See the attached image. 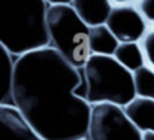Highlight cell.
I'll return each instance as SVG.
<instances>
[{"label": "cell", "mask_w": 154, "mask_h": 140, "mask_svg": "<svg viewBox=\"0 0 154 140\" xmlns=\"http://www.w3.org/2000/svg\"><path fill=\"white\" fill-rule=\"evenodd\" d=\"M82 70L55 49L44 48L17 60L12 106L44 140L87 139L91 104L78 97Z\"/></svg>", "instance_id": "cell-1"}, {"label": "cell", "mask_w": 154, "mask_h": 140, "mask_svg": "<svg viewBox=\"0 0 154 140\" xmlns=\"http://www.w3.org/2000/svg\"><path fill=\"white\" fill-rule=\"evenodd\" d=\"M48 1H0V45L14 58L50 46L47 30Z\"/></svg>", "instance_id": "cell-2"}, {"label": "cell", "mask_w": 154, "mask_h": 140, "mask_svg": "<svg viewBox=\"0 0 154 140\" xmlns=\"http://www.w3.org/2000/svg\"><path fill=\"white\" fill-rule=\"evenodd\" d=\"M87 85V101L126 107L136 98L133 73L124 69L114 57L91 55L82 69Z\"/></svg>", "instance_id": "cell-3"}, {"label": "cell", "mask_w": 154, "mask_h": 140, "mask_svg": "<svg viewBox=\"0 0 154 140\" xmlns=\"http://www.w3.org/2000/svg\"><path fill=\"white\" fill-rule=\"evenodd\" d=\"M47 30L50 48L55 49L69 64L82 70L91 57L90 27L75 12L70 3H48Z\"/></svg>", "instance_id": "cell-4"}, {"label": "cell", "mask_w": 154, "mask_h": 140, "mask_svg": "<svg viewBox=\"0 0 154 140\" xmlns=\"http://www.w3.org/2000/svg\"><path fill=\"white\" fill-rule=\"evenodd\" d=\"M142 136L127 118L124 107L114 104L91 106L87 140H142Z\"/></svg>", "instance_id": "cell-5"}, {"label": "cell", "mask_w": 154, "mask_h": 140, "mask_svg": "<svg viewBox=\"0 0 154 140\" xmlns=\"http://www.w3.org/2000/svg\"><path fill=\"white\" fill-rule=\"evenodd\" d=\"M112 10L106 27L120 43H139L148 24L136 7V1H111Z\"/></svg>", "instance_id": "cell-6"}, {"label": "cell", "mask_w": 154, "mask_h": 140, "mask_svg": "<svg viewBox=\"0 0 154 140\" xmlns=\"http://www.w3.org/2000/svg\"><path fill=\"white\" fill-rule=\"evenodd\" d=\"M0 140H44L12 104L0 106Z\"/></svg>", "instance_id": "cell-7"}, {"label": "cell", "mask_w": 154, "mask_h": 140, "mask_svg": "<svg viewBox=\"0 0 154 140\" xmlns=\"http://www.w3.org/2000/svg\"><path fill=\"white\" fill-rule=\"evenodd\" d=\"M72 6L82 22L90 28L106 25L112 10L111 1L108 0H75Z\"/></svg>", "instance_id": "cell-8"}, {"label": "cell", "mask_w": 154, "mask_h": 140, "mask_svg": "<svg viewBox=\"0 0 154 140\" xmlns=\"http://www.w3.org/2000/svg\"><path fill=\"white\" fill-rule=\"evenodd\" d=\"M124 112L142 134L154 133V100L136 97L124 107Z\"/></svg>", "instance_id": "cell-9"}, {"label": "cell", "mask_w": 154, "mask_h": 140, "mask_svg": "<svg viewBox=\"0 0 154 140\" xmlns=\"http://www.w3.org/2000/svg\"><path fill=\"white\" fill-rule=\"evenodd\" d=\"M120 42L106 25L90 28V52L91 55L114 57Z\"/></svg>", "instance_id": "cell-10"}, {"label": "cell", "mask_w": 154, "mask_h": 140, "mask_svg": "<svg viewBox=\"0 0 154 140\" xmlns=\"http://www.w3.org/2000/svg\"><path fill=\"white\" fill-rule=\"evenodd\" d=\"M17 58H14L5 48L0 45V106L12 101V84Z\"/></svg>", "instance_id": "cell-11"}, {"label": "cell", "mask_w": 154, "mask_h": 140, "mask_svg": "<svg viewBox=\"0 0 154 140\" xmlns=\"http://www.w3.org/2000/svg\"><path fill=\"white\" fill-rule=\"evenodd\" d=\"M114 58L130 73H135L145 66V57L139 43H120Z\"/></svg>", "instance_id": "cell-12"}, {"label": "cell", "mask_w": 154, "mask_h": 140, "mask_svg": "<svg viewBox=\"0 0 154 140\" xmlns=\"http://www.w3.org/2000/svg\"><path fill=\"white\" fill-rule=\"evenodd\" d=\"M133 82L136 97L154 100V70L144 66L142 69L133 73Z\"/></svg>", "instance_id": "cell-13"}, {"label": "cell", "mask_w": 154, "mask_h": 140, "mask_svg": "<svg viewBox=\"0 0 154 140\" xmlns=\"http://www.w3.org/2000/svg\"><path fill=\"white\" fill-rule=\"evenodd\" d=\"M145 57V66L154 70V25H148L147 33L139 42Z\"/></svg>", "instance_id": "cell-14"}, {"label": "cell", "mask_w": 154, "mask_h": 140, "mask_svg": "<svg viewBox=\"0 0 154 140\" xmlns=\"http://www.w3.org/2000/svg\"><path fill=\"white\" fill-rule=\"evenodd\" d=\"M136 7L147 21V24L154 25V0H139L136 1Z\"/></svg>", "instance_id": "cell-15"}, {"label": "cell", "mask_w": 154, "mask_h": 140, "mask_svg": "<svg viewBox=\"0 0 154 140\" xmlns=\"http://www.w3.org/2000/svg\"><path fill=\"white\" fill-rule=\"evenodd\" d=\"M142 140H154V133H145L142 136Z\"/></svg>", "instance_id": "cell-16"}, {"label": "cell", "mask_w": 154, "mask_h": 140, "mask_svg": "<svg viewBox=\"0 0 154 140\" xmlns=\"http://www.w3.org/2000/svg\"><path fill=\"white\" fill-rule=\"evenodd\" d=\"M82 140H87V139H82Z\"/></svg>", "instance_id": "cell-17"}]
</instances>
